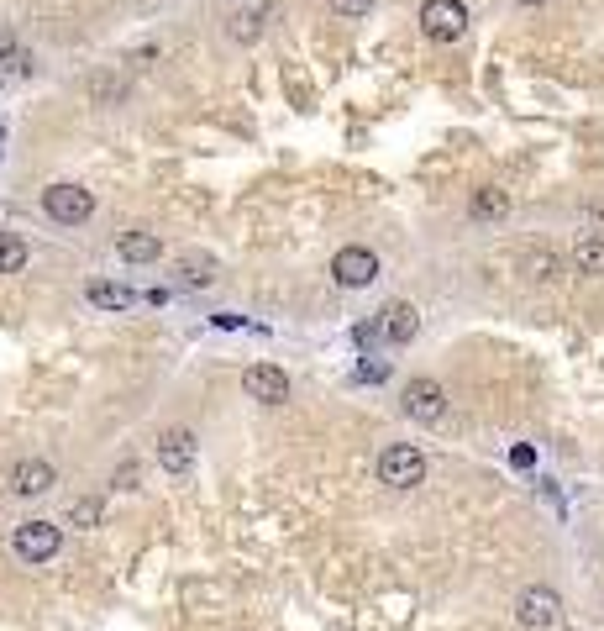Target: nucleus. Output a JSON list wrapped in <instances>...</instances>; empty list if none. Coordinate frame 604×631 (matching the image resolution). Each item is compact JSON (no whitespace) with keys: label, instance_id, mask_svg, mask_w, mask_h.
<instances>
[{"label":"nucleus","instance_id":"a211bd4d","mask_svg":"<svg viewBox=\"0 0 604 631\" xmlns=\"http://www.w3.org/2000/svg\"><path fill=\"white\" fill-rule=\"evenodd\" d=\"M179 274H184V284H211L216 279V258H195L190 253V258L179 263Z\"/></svg>","mask_w":604,"mask_h":631},{"label":"nucleus","instance_id":"aec40b11","mask_svg":"<svg viewBox=\"0 0 604 631\" xmlns=\"http://www.w3.org/2000/svg\"><path fill=\"white\" fill-rule=\"evenodd\" d=\"M69 526H100V500H74L69 505Z\"/></svg>","mask_w":604,"mask_h":631},{"label":"nucleus","instance_id":"f03ea898","mask_svg":"<svg viewBox=\"0 0 604 631\" xmlns=\"http://www.w3.org/2000/svg\"><path fill=\"white\" fill-rule=\"evenodd\" d=\"M43 211L53 221H64V227H79V221L95 216V195L85 185H69V179H58V185L43 190Z\"/></svg>","mask_w":604,"mask_h":631},{"label":"nucleus","instance_id":"4be33fe9","mask_svg":"<svg viewBox=\"0 0 604 631\" xmlns=\"http://www.w3.org/2000/svg\"><path fill=\"white\" fill-rule=\"evenodd\" d=\"M352 337H358V348H373V342L384 337V321H363V327L352 332Z\"/></svg>","mask_w":604,"mask_h":631},{"label":"nucleus","instance_id":"393cba45","mask_svg":"<svg viewBox=\"0 0 604 631\" xmlns=\"http://www.w3.org/2000/svg\"><path fill=\"white\" fill-rule=\"evenodd\" d=\"M11 53H16V43H11V27L0 22V58H11Z\"/></svg>","mask_w":604,"mask_h":631},{"label":"nucleus","instance_id":"9d476101","mask_svg":"<svg viewBox=\"0 0 604 631\" xmlns=\"http://www.w3.org/2000/svg\"><path fill=\"white\" fill-rule=\"evenodd\" d=\"M11 490L16 495H48L53 490V463L48 458H22L11 468Z\"/></svg>","mask_w":604,"mask_h":631},{"label":"nucleus","instance_id":"f3484780","mask_svg":"<svg viewBox=\"0 0 604 631\" xmlns=\"http://www.w3.org/2000/svg\"><path fill=\"white\" fill-rule=\"evenodd\" d=\"M27 269V242L16 232H0V274H22Z\"/></svg>","mask_w":604,"mask_h":631},{"label":"nucleus","instance_id":"b1692460","mask_svg":"<svg viewBox=\"0 0 604 631\" xmlns=\"http://www.w3.org/2000/svg\"><path fill=\"white\" fill-rule=\"evenodd\" d=\"M510 463H515V468H531V463H536V453H531V447H515Z\"/></svg>","mask_w":604,"mask_h":631},{"label":"nucleus","instance_id":"9b49d317","mask_svg":"<svg viewBox=\"0 0 604 631\" xmlns=\"http://www.w3.org/2000/svg\"><path fill=\"white\" fill-rule=\"evenodd\" d=\"M415 332H421V311H415V305H405V300H394L389 311H384V337L405 348V342H410Z\"/></svg>","mask_w":604,"mask_h":631},{"label":"nucleus","instance_id":"2eb2a0df","mask_svg":"<svg viewBox=\"0 0 604 631\" xmlns=\"http://www.w3.org/2000/svg\"><path fill=\"white\" fill-rule=\"evenodd\" d=\"M573 269H578V274H589V279L604 274V237H578V248H573Z\"/></svg>","mask_w":604,"mask_h":631},{"label":"nucleus","instance_id":"1a4fd4ad","mask_svg":"<svg viewBox=\"0 0 604 631\" xmlns=\"http://www.w3.org/2000/svg\"><path fill=\"white\" fill-rule=\"evenodd\" d=\"M447 411V390L436 379H410V390H405V416L410 421H442Z\"/></svg>","mask_w":604,"mask_h":631},{"label":"nucleus","instance_id":"a878e982","mask_svg":"<svg viewBox=\"0 0 604 631\" xmlns=\"http://www.w3.org/2000/svg\"><path fill=\"white\" fill-rule=\"evenodd\" d=\"M520 6H541V0H520Z\"/></svg>","mask_w":604,"mask_h":631},{"label":"nucleus","instance_id":"5701e85b","mask_svg":"<svg viewBox=\"0 0 604 631\" xmlns=\"http://www.w3.org/2000/svg\"><path fill=\"white\" fill-rule=\"evenodd\" d=\"M358 379H363V384H384V379H389V363H363Z\"/></svg>","mask_w":604,"mask_h":631},{"label":"nucleus","instance_id":"39448f33","mask_svg":"<svg viewBox=\"0 0 604 631\" xmlns=\"http://www.w3.org/2000/svg\"><path fill=\"white\" fill-rule=\"evenodd\" d=\"M331 279H337L342 290H363V284L379 279V258H373L368 248H342L337 258H331Z\"/></svg>","mask_w":604,"mask_h":631},{"label":"nucleus","instance_id":"412c9836","mask_svg":"<svg viewBox=\"0 0 604 631\" xmlns=\"http://www.w3.org/2000/svg\"><path fill=\"white\" fill-rule=\"evenodd\" d=\"M373 0H331V16H368Z\"/></svg>","mask_w":604,"mask_h":631},{"label":"nucleus","instance_id":"6ab92c4d","mask_svg":"<svg viewBox=\"0 0 604 631\" xmlns=\"http://www.w3.org/2000/svg\"><path fill=\"white\" fill-rule=\"evenodd\" d=\"M526 279L552 284V279H557V258H552V253H526Z\"/></svg>","mask_w":604,"mask_h":631},{"label":"nucleus","instance_id":"ddd939ff","mask_svg":"<svg viewBox=\"0 0 604 631\" xmlns=\"http://www.w3.org/2000/svg\"><path fill=\"white\" fill-rule=\"evenodd\" d=\"M268 11H274V0H258L253 11H237L232 22H226V32H232L237 43H253V37L263 32V22H268Z\"/></svg>","mask_w":604,"mask_h":631},{"label":"nucleus","instance_id":"4468645a","mask_svg":"<svg viewBox=\"0 0 604 631\" xmlns=\"http://www.w3.org/2000/svg\"><path fill=\"white\" fill-rule=\"evenodd\" d=\"M478 221H499V216H510V195L505 190H494V185H484V190H473V206H468Z\"/></svg>","mask_w":604,"mask_h":631},{"label":"nucleus","instance_id":"f257e3e1","mask_svg":"<svg viewBox=\"0 0 604 631\" xmlns=\"http://www.w3.org/2000/svg\"><path fill=\"white\" fill-rule=\"evenodd\" d=\"M379 479L389 484V490H415V484L426 479V453L410 442H394L379 453Z\"/></svg>","mask_w":604,"mask_h":631},{"label":"nucleus","instance_id":"0eeeda50","mask_svg":"<svg viewBox=\"0 0 604 631\" xmlns=\"http://www.w3.org/2000/svg\"><path fill=\"white\" fill-rule=\"evenodd\" d=\"M242 390L253 395L258 405H284L289 400V379H284V369H274V363H253V369L242 374Z\"/></svg>","mask_w":604,"mask_h":631},{"label":"nucleus","instance_id":"7ed1b4c3","mask_svg":"<svg viewBox=\"0 0 604 631\" xmlns=\"http://www.w3.org/2000/svg\"><path fill=\"white\" fill-rule=\"evenodd\" d=\"M515 621L526 626V631H557V621H562V595H557V589H547V584H531L526 595L515 600Z\"/></svg>","mask_w":604,"mask_h":631},{"label":"nucleus","instance_id":"20e7f679","mask_svg":"<svg viewBox=\"0 0 604 631\" xmlns=\"http://www.w3.org/2000/svg\"><path fill=\"white\" fill-rule=\"evenodd\" d=\"M421 32L431 43H457L468 32V6L463 0H426L421 6Z\"/></svg>","mask_w":604,"mask_h":631},{"label":"nucleus","instance_id":"f8f14e48","mask_svg":"<svg viewBox=\"0 0 604 631\" xmlns=\"http://www.w3.org/2000/svg\"><path fill=\"white\" fill-rule=\"evenodd\" d=\"M116 253L127 258V263H153L163 253V242H158V232H121Z\"/></svg>","mask_w":604,"mask_h":631},{"label":"nucleus","instance_id":"dca6fc26","mask_svg":"<svg viewBox=\"0 0 604 631\" xmlns=\"http://www.w3.org/2000/svg\"><path fill=\"white\" fill-rule=\"evenodd\" d=\"M132 300H137V295L127 290V284H106V279L90 284V305H100V311H127Z\"/></svg>","mask_w":604,"mask_h":631},{"label":"nucleus","instance_id":"423d86ee","mask_svg":"<svg viewBox=\"0 0 604 631\" xmlns=\"http://www.w3.org/2000/svg\"><path fill=\"white\" fill-rule=\"evenodd\" d=\"M195 463V432L190 426H169V432H158V468L163 474H190Z\"/></svg>","mask_w":604,"mask_h":631},{"label":"nucleus","instance_id":"6e6552de","mask_svg":"<svg viewBox=\"0 0 604 631\" xmlns=\"http://www.w3.org/2000/svg\"><path fill=\"white\" fill-rule=\"evenodd\" d=\"M58 526L53 521H27V526H16V553H22L27 563H48L58 553Z\"/></svg>","mask_w":604,"mask_h":631}]
</instances>
